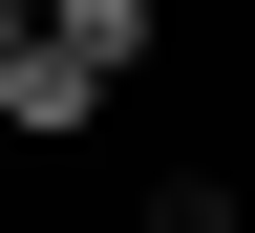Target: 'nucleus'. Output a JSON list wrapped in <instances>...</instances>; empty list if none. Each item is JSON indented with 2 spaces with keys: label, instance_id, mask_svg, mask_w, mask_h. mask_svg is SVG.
Returning a JSON list of instances; mask_svg holds the SVG:
<instances>
[{
  "label": "nucleus",
  "instance_id": "obj_2",
  "mask_svg": "<svg viewBox=\"0 0 255 233\" xmlns=\"http://www.w3.org/2000/svg\"><path fill=\"white\" fill-rule=\"evenodd\" d=\"M43 43H64V64H107V85H128V64H149V0H43Z\"/></svg>",
  "mask_w": 255,
  "mask_h": 233
},
{
  "label": "nucleus",
  "instance_id": "obj_1",
  "mask_svg": "<svg viewBox=\"0 0 255 233\" xmlns=\"http://www.w3.org/2000/svg\"><path fill=\"white\" fill-rule=\"evenodd\" d=\"M85 106H107V64H64L43 21H21V43H0V127H43V149H64V127H85Z\"/></svg>",
  "mask_w": 255,
  "mask_h": 233
},
{
  "label": "nucleus",
  "instance_id": "obj_3",
  "mask_svg": "<svg viewBox=\"0 0 255 233\" xmlns=\"http://www.w3.org/2000/svg\"><path fill=\"white\" fill-rule=\"evenodd\" d=\"M0 43H21V0H0Z\"/></svg>",
  "mask_w": 255,
  "mask_h": 233
}]
</instances>
